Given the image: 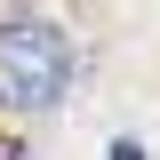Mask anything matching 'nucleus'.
Listing matches in <instances>:
<instances>
[{"mask_svg": "<svg viewBox=\"0 0 160 160\" xmlns=\"http://www.w3.org/2000/svg\"><path fill=\"white\" fill-rule=\"evenodd\" d=\"M72 88V40L48 16H8L0 24V112H48Z\"/></svg>", "mask_w": 160, "mask_h": 160, "instance_id": "nucleus-1", "label": "nucleus"}]
</instances>
